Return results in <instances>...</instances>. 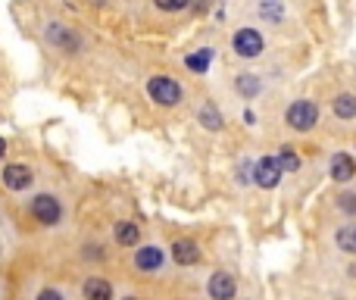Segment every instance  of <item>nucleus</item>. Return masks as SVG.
<instances>
[{
	"label": "nucleus",
	"mask_w": 356,
	"mask_h": 300,
	"mask_svg": "<svg viewBox=\"0 0 356 300\" xmlns=\"http://www.w3.org/2000/svg\"><path fill=\"white\" fill-rule=\"evenodd\" d=\"M287 125L297 131H310L312 125L319 122V106L312 103V100H294L291 106H287Z\"/></svg>",
	"instance_id": "1"
},
{
	"label": "nucleus",
	"mask_w": 356,
	"mask_h": 300,
	"mask_svg": "<svg viewBox=\"0 0 356 300\" xmlns=\"http://www.w3.org/2000/svg\"><path fill=\"white\" fill-rule=\"evenodd\" d=\"M147 91H150V97H153L160 106H175L181 100V85L175 78H166V75H156V78H150Z\"/></svg>",
	"instance_id": "2"
},
{
	"label": "nucleus",
	"mask_w": 356,
	"mask_h": 300,
	"mask_svg": "<svg viewBox=\"0 0 356 300\" xmlns=\"http://www.w3.org/2000/svg\"><path fill=\"white\" fill-rule=\"evenodd\" d=\"M281 172H285V169H281L278 156H262L253 169V181L260 188H275L281 181Z\"/></svg>",
	"instance_id": "3"
},
{
	"label": "nucleus",
	"mask_w": 356,
	"mask_h": 300,
	"mask_svg": "<svg viewBox=\"0 0 356 300\" xmlns=\"http://www.w3.org/2000/svg\"><path fill=\"white\" fill-rule=\"evenodd\" d=\"M31 212H35V219L41 225H56L60 222V203H56L50 194H37V197L31 200Z\"/></svg>",
	"instance_id": "4"
},
{
	"label": "nucleus",
	"mask_w": 356,
	"mask_h": 300,
	"mask_svg": "<svg viewBox=\"0 0 356 300\" xmlns=\"http://www.w3.org/2000/svg\"><path fill=\"white\" fill-rule=\"evenodd\" d=\"M235 50L241 56H247V60H253V56L262 53V35L253 28H241L235 31Z\"/></svg>",
	"instance_id": "5"
},
{
	"label": "nucleus",
	"mask_w": 356,
	"mask_h": 300,
	"mask_svg": "<svg viewBox=\"0 0 356 300\" xmlns=\"http://www.w3.org/2000/svg\"><path fill=\"white\" fill-rule=\"evenodd\" d=\"M31 169L28 166H19V162H12V166L3 169V185L10 188V191H25V188L31 185Z\"/></svg>",
	"instance_id": "6"
},
{
	"label": "nucleus",
	"mask_w": 356,
	"mask_h": 300,
	"mask_svg": "<svg viewBox=\"0 0 356 300\" xmlns=\"http://www.w3.org/2000/svg\"><path fill=\"white\" fill-rule=\"evenodd\" d=\"M210 297L212 300H231L235 297V278L228 272H216L210 278Z\"/></svg>",
	"instance_id": "7"
},
{
	"label": "nucleus",
	"mask_w": 356,
	"mask_h": 300,
	"mask_svg": "<svg viewBox=\"0 0 356 300\" xmlns=\"http://www.w3.org/2000/svg\"><path fill=\"white\" fill-rule=\"evenodd\" d=\"M172 260L178 262V266H194V262L200 260V250L194 241H187V238H181V241L172 244Z\"/></svg>",
	"instance_id": "8"
},
{
	"label": "nucleus",
	"mask_w": 356,
	"mask_h": 300,
	"mask_svg": "<svg viewBox=\"0 0 356 300\" xmlns=\"http://www.w3.org/2000/svg\"><path fill=\"white\" fill-rule=\"evenodd\" d=\"M356 175V166L347 153H334L331 156V178L334 181H350Z\"/></svg>",
	"instance_id": "9"
},
{
	"label": "nucleus",
	"mask_w": 356,
	"mask_h": 300,
	"mask_svg": "<svg viewBox=\"0 0 356 300\" xmlns=\"http://www.w3.org/2000/svg\"><path fill=\"white\" fill-rule=\"evenodd\" d=\"M135 266L137 269H160L162 266V250L160 247H144V250H137L135 253Z\"/></svg>",
	"instance_id": "10"
},
{
	"label": "nucleus",
	"mask_w": 356,
	"mask_h": 300,
	"mask_svg": "<svg viewBox=\"0 0 356 300\" xmlns=\"http://www.w3.org/2000/svg\"><path fill=\"white\" fill-rule=\"evenodd\" d=\"M85 300H112V288L103 278H87L85 281Z\"/></svg>",
	"instance_id": "11"
},
{
	"label": "nucleus",
	"mask_w": 356,
	"mask_h": 300,
	"mask_svg": "<svg viewBox=\"0 0 356 300\" xmlns=\"http://www.w3.org/2000/svg\"><path fill=\"white\" fill-rule=\"evenodd\" d=\"M337 247H341L344 253H356V225L337 228Z\"/></svg>",
	"instance_id": "12"
},
{
	"label": "nucleus",
	"mask_w": 356,
	"mask_h": 300,
	"mask_svg": "<svg viewBox=\"0 0 356 300\" xmlns=\"http://www.w3.org/2000/svg\"><path fill=\"white\" fill-rule=\"evenodd\" d=\"M210 60H212V50L210 47H203V50H197V53H191L187 56V69H194V72H206L210 69Z\"/></svg>",
	"instance_id": "13"
},
{
	"label": "nucleus",
	"mask_w": 356,
	"mask_h": 300,
	"mask_svg": "<svg viewBox=\"0 0 356 300\" xmlns=\"http://www.w3.org/2000/svg\"><path fill=\"white\" fill-rule=\"evenodd\" d=\"M334 112L341 119H353L356 116V97L353 94H341V97L334 100Z\"/></svg>",
	"instance_id": "14"
},
{
	"label": "nucleus",
	"mask_w": 356,
	"mask_h": 300,
	"mask_svg": "<svg viewBox=\"0 0 356 300\" xmlns=\"http://www.w3.org/2000/svg\"><path fill=\"white\" fill-rule=\"evenodd\" d=\"M116 241L125 244V247L137 244V225H135V222H119V225H116Z\"/></svg>",
	"instance_id": "15"
},
{
	"label": "nucleus",
	"mask_w": 356,
	"mask_h": 300,
	"mask_svg": "<svg viewBox=\"0 0 356 300\" xmlns=\"http://www.w3.org/2000/svg\"><path fill=\"white\" fill-rule=\"evenodd\" d=\"M200 122H203L210 131L222 128V116H219V112H216V106H212V103H206L203 110H200Z\"/></svg>",
	"instance_id": "16"
},
{
	"label": "nucleus",
	"mask_w": 356,
	"mask_h": 300,
	"mask_svg": "<svg viewBox=\"0 0 356 300\" xmlns=\"http://www.w3.org/2000/svg\"><path fill=\"white\" fill-rule=\"evenodd\" d=\"M278 162H281V169H285V172H294V169L300 166L297 153H294L291 147H281V153H278Z\"/></svg>",
	"instance_id": "17"
},
{
	"label": "nucleus",
	"mask_w": 356,
	"mask_h": 300,
	"mask_svg": "<svg viewBox=\"0 0 356 300\" xmlns=\"http://www.w3.org/2000/svg\"><path fill=\"white\" fill-rule=\"evenodd\" d=\"M237 91H241L244 97H253V94L260 91V81H256L253 75H241V78H237Z\"/></svg>",
	"instance_id": "18"
},
{
	"label": "nucleus",
	"mask_w": 356,
	"mask_h": 300,
	"mask_svg": "<svg viewBox=\"0 0 356 300\" xmlns=\"http://www.w3.org/2000/svg\"><path fill=\"white\" fill-rule=\"evenodd\" d=\"M260 16H262V19H272V22H278V19H281V6L275 3V0H266V3L260 6Z\"/></svg>",
	"instance_id": "19"
},
{
	"label": "nucleus",
	"mask_w": 356,
	"mask_h": 300,
	"mask_svg": "<svg viewBox=\"0 0 356 300\" xmlns=\"http://www.w3.org/2000/svg\"><path fill=\"white\" fill-rule=\"evenodd\" d=\"M156 6H160L162 12H178V10H185L187 3H191V0H153Z\"/></svg>",
	"instance_id": "20"
},
{
	"label": "nucleus",
	"mask_w": 356,
	"mask_h": 300,
	"mask_svg": "<svg viewBox=\"0 0 356 300\" xmlns=\"http://www.w3.org/2000/svg\"><path fill=\"white\" fill-rule=\"evenodd\" d=\"M37 300H62V297L56 291H41V294H37Z\"/></svg>",
	"instance_id": "21"
},
{
	"label": "nucleus",
	"mask_w": 356,
	"mask_h": 300,
	"mask_svg": "<svg viewBox=\"0 0 356 300\" xmlns=\"http://www.w3.org/2000/svg\"><path fill=\"white\" fill-rule=\"evenodd\" d=\"M341 200H344L341 206H347V210H356V197H353V194H347V197H341Z\"/></svg>",
	"instance_id": "22"
},
{
	"label": "nucleus",
	"mask_w": 356,
	"mask_h": 300,
	"mask_svg": "<svg viewBox=\"0 0 356 300\" xmlns=\"http://www.w3.org/2000/svg\"><path fill=\"white\" fill-rule=\"evenodd\" d=\"M6 153V141H3V138H0V156H3Z\"/></svg>",
	"instance_id": "23"
},
{
	"label": "nucleus",
	"mask_w": 356,
	"mask_h": 300,
	"mask_svg": "<svg viewBox=\"0 0 356 300\" xmlns=\"http://www.w3.org/2000/svg\"><path fill=\"white\" fill-rule=\"evenodd\" d=\"M125 300H135V297H125Z\"/></svg>",
	"instance_id": "24"
}]
</instances>
